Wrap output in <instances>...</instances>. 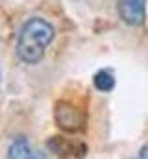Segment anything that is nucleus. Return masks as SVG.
Instances as JSON below:
<instances>
[{
  "label": "nucleus",
  "mask_w": 148,
  "mask_h": 159,
  "mask_svg": "<svg viewBox=\"0 0 148 159\" xmlns=\"http://www.w3.org/2000/svg\"><path fill=\"white\" fill-rule=\"evenodd\" d=\"M54 35H56V30L48 20L41 17L28 19L22 24L17 37V56L28 65L39 63L44 57L46 48L54 41Z\"/></svg>",
  "instance_id": "nucleus-1"
},
{
  "label": "nucleus",
  "mask_w": 148,
  "mask_h": 159,
  "mask_svg": "<svg viewBox=\"0 0 148 159\" xmlns=\"http://www.w3.org/2000/svg\"><path fill=\"white\" fill-rule=\"evenodd\" d=\"M54 120H56V124L63 131H67V133H78V131L85 129L87 115L74 102L59 100L56 104V107H54Z\"/></svg>",
  "instance_id": "nucleus-2"
},
{
  "label": "nucleus",
  "mask_w": 148,
  "mask_h": 159,
  "mask_svg": "<svg viewBox=\"0 0 148 159\" xmlns=\"http://www.w3.org/2000/svg\"><path fill=\"white\" fill-rule=\"evenodd\" d=\"M46 148L61 159H81L87 152L83 143L67 137H50L46 141Z\"/></svg>",
  "instance_id": "nucleus-3"
},
{
  "label": "nucleus",
  "mask_w": 148,
  "mask_h": 159,
  "mask_svg": "<svg viewBox=\"0 0 148 159\" xmlns=\"http://www.w3.org/2000/svg\"><path fill=\"white\" fill-rule=\"evenodd\" d=\"M118 17L128 26H141L146 17V0H118Z\"/></svg>",
  "instance_id": "nucleus-4"
},
{
  "label": "nucleus",
  "mask_w": 148,
  "mask_h": 159,
  "mask_svg": "<svg viewBox=\"0 0 148 159\" xmlns=\"http://www.w3.org/2000/svg\"><path fill=\"white\" fill-rule=\"evenodd\" d=\"M7 159H48V157H46L44 154L34 150L26 139H17V141H13L11 146H9Z\"/></svg>",
  "instance_id": "nucleus-5"
},
{
  "label": "nucleus",
  "mask_w": 148,
  "mask_h": 159,
  "mask_svg": "<svg viewBox=\"0 0 148 159\" xmlns=\"http://www.w3.org/2000/svg\"><path fill=\"white\" fill-rule=\"evenodd\" d=\"M93 83H95V87H96L98 91L109 93L111 89L115 87V74H113L111 70H108V69H102V70H98V72L95 74Z\"/></svg>",
  "instance_id": "nucleus-6"
},
{
  "label": "nucleus",
  "mask_w": 148,
  "mask_h": 159,
  "mask_svg": "<svg viewBox=\"0 0 148 159\" xmlns=\"http://www.w3.org/2000/svg\"><path fill=\"white\" fill-rule=\"evenodd\" d=\"M139 159H148V144L141 148V154H139Z\"/></svg>",
  "instance_id": "nucleus-7"
}]
</instances>
